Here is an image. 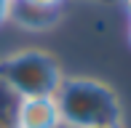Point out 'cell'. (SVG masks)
I'll return each mask as SVG.
<instances>
[{
    "instance_id": "cell-8",
    "label": "cell",
    "mask_w": 131,
    "mask_h": 128,
    "mask_svg": "<svg viewBox=\"0 0 131 128\" xmlns=\"http://www.w3.org/2000/svg\"><path fill=\"white\" fill-rule=\"evenodd\" d=\"M53 128H72V125H67V123H59V125H53Z\"/></svg>"
},
{
    "instance_id": "cell-7",
    "label": "cell",
    "mask_w": 131,
    "mask_h": 128,
    "mask_svg": "<svg viewBox=\"0 0 131 128\" xmlns=\"http://www.w3.org/2000/svg\"><path fill=\"white\" fill-rule=\"evenodd\" d=\"M121 5H123V11L128 14V19H131V0H121Z\"/></svg>"
},
{
    "instance_id": "cell-9",
    "label": "cell",
    "mask_w": 131,
    "mask_h": 128,
    "mask_svg": "<svg viewBox=\"0 0 131 128\" xmlns=\"http://www.w3.org/2000/svg\"><path fill=\"white\" fill-rule=\"evenodd\" d=\"M128 43H131V19H128Z\"/></svg>"
},
{
    "instance_id": "cell-1",
    "label": "cell",
    "mask_w": 131,
    "mask_h": 128,
    "mask_svg": "<svg viewBox=\"0 0 131 128\" xmlns=\"http://www.w3.org/2000/svg\"><path fill=\"white\" fill-rule=\"evenodd\" d=\"M53 99H56L62 123L72 128H99L123 123V104L118 91L99 78H67L64 75Z\"/></svg>"
},
{
    "instance_id": "cell-10",
    "label": "cell",
    "mask_w": 131,
    "mask_h": 128,
    "mask_svg": "<svg viewBox=\"0 0 131 128\" xmlns=\"http://www.w3.org/2000/svg\"><path fill=\"white\" fill-rule=\"evenodd\" d=\"M99 128H121V125H99Z\"/></svg>"
},
{
    "instance_id": "cell-3",
    "label": "cell",
    "mask_w": 131,
    "mask_h": 128,
    "mask_svg": "<svg viewBox=\"0 0 131 128\" xmlns=\"http://www.w3.org/2000/svg\"><path fill=\"white\" fill-rule=\"evenodd\" d=\"M62 123L53 96H27L16 99L11 128H53Z\"/></svg>"
},
{
    "instance_id": "cell-2",
    "label": "cell",
    "mask_w": 131,
    "mask_h": 128,
    "mask_svg": "<svg viewBox=\"0 0 131 128\" xmlns=\"http://www.w3.org/2000/svg\"><path fill=\"white\" fill-rule=\"evenodd\" d=\"M64 80L59 59L40 48H24L0 59V88L14 99L53 96Z\"/></svg>"
},
{
    "instance_id": "cell-5",
    "label": "cell",
    "mask_w": 131,
    "mask_h": 128,
    "mask_svg": "<svg viewBox=\"0 0 131 128\" xmlns=\"http://www.w3.org/2000/svg\"><path fill=\"white\" fill-rule=\"evenodd\" d=\"M27 5H35V8H46V11H62L67 0H24Z\"/></svg>"
},
{
    "instance_id": "cell-6",
    "label": "cell",
    "mask_w": 131,
    "mask_h": 128,
    "mask_svg": "<svg viewBox=\"0 0 131 128\" xmlns=\"http://www.w3.org/2000/svg\"><path fill=\"white\" fill-rule=\"evenodd\" d=\"M11 8H14V0H0V27L11 21Z\"/></svg>"
},
{
    "instance_id": "cell-4",
    "label": "cell",
    "mask_w": 131,
    "mask_h": 128,
    "mask_svg": "<svg viewBox=\"0 0 131 128\" xmlns=\"http://www.w3.org/2000/svg\"><path fill=\"white\" fill-rule=\"evenodd\" d=\"M56 19H59V11H46V8L27 5L24 0H14L8 24H16V27L29 30V32H46L56 24Z\"/></svg>"
}]
</instances>
